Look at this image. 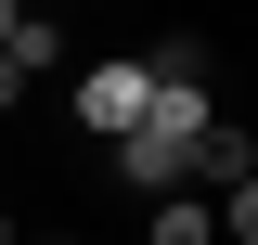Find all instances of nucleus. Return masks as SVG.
Listing matches in <instances>:
<instances>
[{"label":"nucleus","mask_w":258,"mask_h":245,"mask_svg":"<svg viewBox=\"0 0 258 245\" xmlns=\"http://www.w3.org/2000/svg\"><path fill=\"white\" fill-rule=\"evenodd\" d=\"M13 245H78V232H26V219H13Z\"/></svg>","instance_id":"nucleus-7"},{"label":"nucleus","mask_w":258,"mask_h":245,"mask_svg":"<svg viewBox=\"0 0 258 245\" xmlns=\"http://www.w3.org/2000/svg\"><path fill=\"white\" fill-rule=\"evenodd\" d=\"M142 78H207V91H220V39H194V26H155V39H142Z\"/></svg>","instance_id":"nucleus-2"},{"label":"nucleus","mask_w":258,"mask_h":245,"mask_svg":"<svg viewBox=\"0 0 258 245\" xmlns=\"http://www.w3.org/2000/svg\"><path fill=\"white\" fill-rule=\"evenodd\" d=\"M0 245H13V168H0Z\"/></svg>","instance_id":"nucleus-6"},{"label":"nucleus","mask_w":258,"mask_h":245,"mask_svg":"<svg viewBox=\"0 0 258 245\" xmlns=\"http://www.w3.org/2000/svg\"><path fill=\"white\" fill-rule=\"evenodd\" d=\"M13 26H26V0H0V52H13Z\"/></svg>","instance_id":"nucleus-5"},{"label":"nucleus","mask_w":258,"mask_h":245,"mask_svg":"<svg viewBox=\"0 0 258 245\" xmlns=\"http://www.w3.org/2000/svg\"><path fill=\"white\" fill-rule=\"evenodd\" d=\"M142 245H220L207 194H155V207H142Z\"/></svg>","instance_id":"nucleus-3"},{"label":"nucleus","mask_w":258,"mask_h":245,"mask_svg":"<svg viewBox=\"0 0 258 245\" xmlns=\"http://www.w3.org/2000/svg\"><path fill=\"white\" fill-rule=\"evenodd\" d=\"M39 91V78H26V65H13V52H0V116H13V103H26Z\"/></svg>","instance_id":"nucleus-4"},{"label":"nucleus","mask_w":258,"mask_h":245,"mask_svg":"<svg viewBox=\"0 0 258 245\" xmlns=\"http://www.w3.org/2000/svg\"><path fill=\"white\" fill-rule=\"evenodd\" d=\"M142 103H155L142 52H103V65H78V129H91V142H129V129H142Z\"/></svg>","instance_id":"nucleus-1"}]
</instances>
